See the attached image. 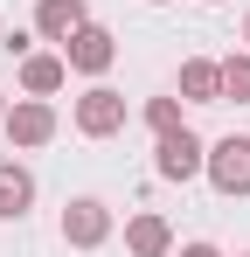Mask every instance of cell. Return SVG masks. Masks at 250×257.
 <instances>
[{
    "label": "cell",
    "mask_w": 250,
    "mask_h": 257,
    "mask_svg": "<svg viewBox=\"0 0 250 257\" xmlns=\"http://www.w3.org/2000/svg\"><path fill=\"white\" fill-rule=\"evenodd\" d=\"M139 118L153 125V139H160V132H174V125H188V118H181V97H146V111H139Z\"/></svg>",
    "instance_id": "obj_13"
},
{
    "label": "cell",
    "mask_w": 250,
    "mask_h": 257,
    "mask_svg": "<svg viewBox=\"0 0 250 257\" xmlns=\"http://www.w3.org/2000/svg\"><path fill=\"white\" fill-rule=\"evenodd\" d=\"M174 257H222V250H215V243H181Z\"/></svg>",
    "instance_id": "obj_14"
},
{
    "label": "cell",
    "mask_w": 250,
    "mask_h": 257,
    "mask_svg": "<svg viewBox=\"0 0 250 257\" xmlns=\"http://www.w3.org/2000/svg\"><path fill=\"white\" fill-rule=\"evenodd\" d=\"M202 167H208V139H202V132L174 125V132H160V139H153V174H160V181L188 188Z\"/></svg>",
    "instance_id": "obj_1"
},
{
    "label": "cell",
    "mask_w": 250,
    "mask_h": 257,
    "mask_svg": "<svg viewBox=\"0 0 250 257\" xmlns=\"http://www.w3.org/2000/svg\"><path fill=\"white\" fill-rule=\"evenodd\" d=\"M63 84H70L63 49H28V56H21V97H56Z\"/></svg>",
    "instance_id": "obj_8"
},
{
    "label": "cell",
    "mask_w": 250,
    "mask_h": 257,
    "mask_svg": "<svg viewBox=\"0 0 250 257\" xmlns=\"http://www.w3.org/2000/svg\"><path fill=\"white\" fill-rule=\"evenodd\" d=\"M208 7H222V0H208Z\"/></svg>",
    "instance_id": "obj_18"
},
{
    "label": "cell",
    "mask_w": 250,
    "mask_h": 257,
    "mask_svg": "<svg viewBox=\"0 0 250 257\" xmlns=\"http://www.w3.org/2000/svg\"><path fill=\"white\" fill-rule=\"evenodd\" d=\"M222 104H250V49L222 56Z\"/></svg>",
    "instance_id": "obj_12"
},
{
    "label": "cell",
    "mask_w": 250,
    "mask_h": 257,
    "mask_svg": "<svg viewBox=\"0 0 250 257\" xmlns=\"http://www.w3.org/2000/svg\"><path fill=\"white\" fill-rule=\"evenodd\" d=\"M243 42H250V14H243Z\"/></svg>",
    "instance_id": "obj_15"
},
{
    "label": "cell",
    "mask_w": 250,
    "mask_h": 257,
    "mask_svg": "<svg viewBox=\"0 0 250 257\" xmlns=\"http://www.w3.org/2000/svg\"><path fill=\"white\" fill-rule=\"evenodd\" d=\"M0 118H7V97H0Z\"/></svg>",
    "instance_id": "obj_16"
},
{
    "label": "cell",
    "mask_w": 250,
    "mask_h": 257,
    "mask_svg": "<svg viewBox=\"0 0 250 257\" xmlns=\"http://www.w3.org/2000/svg\"><path fill=\"white\" fill-rule=\"evenodd\" d=\"M83 21H90V0H35V42H70Z\"/></svg>",
    "instance_id": "obj_7"
},
{
    "label": "cell",
    "mask_w": 250,
    "mask_h": 257,
    "mask_svg": "<svg viewBox=\"0 0 250 257\" xmlns=\"http://www.w3.org/2000/svg\"><path fill=\"white\" fill-rule=\"evenodd\" d=\"M35 209V174L21 160H0V222H21Z\"/></svg>",
    "instance_id": "obj_10"
},
{
    "label": "cell",
    "mask_w": 250,
    "mask_h": 257,
    "mask_svg": "<svg viewBox=\"0 0 250 257\" xmlns=\"http://www.w3.org/2000/svg\"><path fill=\"white\" fill-rule=\"evenodd\" d=\"M174 97H181V104H222V63L188 56V63H181V77H174Z\"/></svg>",
    "instance_id": "obj_9"
},
{
    "label": "cell",
    "mask_w": 250,
    "mask_h": 257,
    "mask_svg": "<svg viewBox=\"0 0 250 257\" xmlns=\"http://www.w3.org/2000/svg\"><path fill=\"white\" fill-rule=\"evenodd\" d=\"M125 250L132 257H174V229H167V215H132L125 222Z\"/></svg>",
    "instance_id": "obj_11"
},
{
    "label": "cell",
    "mask_w": 250,
    "mask_h": 257,
    "mask_svg": "<svg viewBox=\"0 0 250 257\" xmlns=\"http://www.w3.org/2000/svg\"><path fill=\"white\" fill-rule=\"evenodd\" d=\"M63 243H70V250H97V243H111V202H97V195H70V209H63Z\"/></svg>",
    "instance_id": "obj_5"
},
{
    "label": "cell",
    "mask_w": 250,
    "mask_h": 257,
    "mask_svg": "<svg viewBox=\"0 0 250 257\" xmlns=\"http://www.w3.org/2000/svg\"><path fill=\"white\" fill-rule=\"evenodd\" d=\"M243 257H250V250H243Z\"/></svg>",
    "instance_id": "obj_19"
},
{
    "label": "cell",
    "mask_w": 250,
    "mask_h": 257,
    "mask_svg": "<svg viewBox=\"0 0 250 257\" xmlns=\"http://www.w3.org/2000/svg\"><path fill=\"white\" fill-rule=\"evenodd\" d=\"M0 132H7L14 153H35V146L56 139V104H49V97H14L7 118H0Z\"/></svg>",
    "instance_id": "obj_2"
},
{
    "label": "cell",
    "mask_w": 250,
    "mask_h": 257,
    "mask_svg": "<svg viewBox=\"0 0 250 257\" xmlns=\"http://www.w3.org/2000/svg\"><path fill=\"white\" fill-rule=\"evenodd\" d=\"M202 174H208V188H215V195H229V202H236V195H250V139H243V132L215 139Z\"/></svg>",
    "instance_id": "obj_4"
},
{
    "label": "cell",
    "mask_w": 250,
    "mask_h": 257,
    "mask_svg": "<svg viewBox=\"0 0 250 257\" xmlns=\"http://www.w3.org/2000/svg\"><path fill=\"white\" fill-rule=\"evenodd\" d=\"M63 63H70L77 77H90V84H97V77H104V70L118 63V42H111V28H97V21H83L77 35L63 42Z\"/></svg>",
    "instance_id": "obj_6"
},
{
    "label": "cell",
    "mask_w": 250,
    "mask_h": 257,
    "mask_svg": "<svg viewBox=\"0 0 250 257\" xmlns=\"http://www.w3.org/2000/svg\"><path fill=\"white\" fill-rule=\"evenodd\" d=\"M125 118H132V111H125V97L111 84H90L77 104H70V125H77L83 139H111V132H125Z\"/></svg>",
    "instance_id": "obj_3"
},
{
    "label": "cell",
    "mask_w": 250,
    "mask_h": 257,
    "mask_svg": "<svg viewBox=\"0 0 250 257\" xmlns=\"http://www.w3.org/2000/svg\"><path fill=\"white\" fill-rule=\"evenodd\" d=\"M146 7H167V0H146Z\"/></svg>",
    "instance_id": "obj_17"
}]
</instances>
